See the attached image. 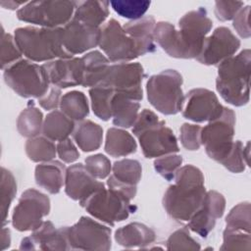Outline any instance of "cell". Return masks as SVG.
I'll return each instance as SVG.
<instances>
[{
    "instance_id": "1",
    "label": "cell",
    "mask_w": 251,
    "mask_h": 251,
    "mask_svg": "<svg viewBox=\"0 0 251 251\" xmlns=\"http://www.w3.org/2000/svg\"><path fill=\"white\" fill-rule=\"evenodd\" d=\"M212 26L213 22L208 17L206 9L199 7L179 19L178 29L169 22L156 23L154 39L171 57L196 59Z\"/></svg>"
},
{
    "instance_id": "2",
    "label": "cell",
    "mask_w": 251,
    "mask_h": 251,
    "mask_svg": "<svg viewBox=\"0 0 251 251\" xmlns=\"http://www.w3.org/2000/svg\"><path fill=\"white\" fill-rule=\"evenodd\" d=\"M235 113L224 107L222 114L201 129V144L207 155L234 174L242 173L249 164V142L233 140Z\"/></svg>"
},
{
    "instance_id": "3",
    "label": "cell",
    "mask_w": 251,
    "mask_h": 251,
    "mask_svg": "<svg viewBox=\"0 0 251 251\" xmlns=\"http://www.w3.org/2000/svg\"><path fill=\"white\" fill-rule=\"evenodd\" d=\"M174 179L164 194L163 207L172 219L188 222L206 194L204 176L195 166L185 165L177 170Z\"/></svg>"
},
{
    "instance_id": "4",
    "label": "cell",
    "mask_w": 251,
    "mask_h": 251,
    "mask_svg": "<svg viewBox=\"0 0 251 251\" xmlns=\"http://www.w3.org/2000/svg\"><path fill=\"white\" fill-rule=\"evenodd\" d=\"M250 65V49H244L219 64L216 88L228 104L240 107L249 102Z\"/></svg>"
},
{
    "instance_id": "5",
    "label": "cell",
    "mask_w": 251,
    "mask_h": 251,
    "mask_svg": "<svg viewBox=\"0 0 251 251\" xmlns=\"http://www.w3.org/2000/svg\"><path fill=\"white\" fill-rule=\"evenodd\" d=\"M62 27L23 26L15 29L14 37L23 55L32 62L71 58L63 46Z\"/></svg>"
},
{
    "instance_id": "6",
    "label": "cell",
    "mask_w": 251,
    "mask_h": 251,
    "mask_svg": "<svg viewBox=\"0 0 251 251\" xmlns=\"http://www.w3.org/2000/svg\"><path fill=\"white\" fill-rule=\"evenodd\" d=\"M132 133L138 138L145 158H158L179 151L173 130L151 110L143 109L138 114L132 126Z\"/></svg>"
},
{
    "instance_id": "7",
    "label": "cell",
    "mask_w": 251,
    "mask_h": 251,
    "mask_svg": "<svg viewBox=\"0 0 251 251\" xmlns=\"http://www.w3.org/2000/svg\"><path fill=\"white\" fill-rule=\"evenodd\" d=\"M182 76L176 70H165L151 75L146 83L147 98L150 104L164 115H176L184 105Z\"/></svg>"
},
{
    "instance_id": "8",
    "label": "cell",
    "mask_w": 251,
    "mask_h": 251,
    "mask_svg": "<svg viewBox=\"0 0 251 251\" xmlns=\"http://www.w3.org/2000/svg\"><path fill=\"white\" fill-rule=\"evenodd\" d=\"M6 84L24 98H40L51 83L42 65L28 59H21L4 70Z\"/></svg>"
},
{
    "instance_id": "9",
    "label": "cell",
    "mask_w": 251,
    "mask_h": 251,
    "mask_svg": "<svg viewBox=\"0 0 251 251\" xmlns=\"http://www.w3.org/2000/svg\"><path fill=\"white\" fill-rule=\"evenodd\" d=\"M130 201L122 192L104 186L79 201V205L92 217L114 226L115 223L126 220L130 213L135 212L136 207L131 205Z\"/></svg>"
},
{
    "instance_id": "10",
    "label": "cell",
    "mask_w": 251,
    "mask_h": 251,
    "mask_svg": "<svg viewBox=\"0 0 251 251\" xmlns=\"http://www.w3.org/2000/svg\"><path fill=\"white\" fill-rule=\"evenodd\" d=\"M75 5L76 1H31L18 10L17 18L40 27H62L73 19Z\"/></svg>"
},
{
    "instance_id": "11",
    "label": "cell",
    "mask_w": 251,
    "mask_h": 251,
    "mask_svg": "<svg viewBox=\"0 0 251 251\" xmlns=\"http://www.w3.org/2000/svg\"><path fill=\"white\" fill-rule=\"evenodd\" d=\"M99 46L113 63H128L142 56L136 41L115 19L109 20L101 27Z\"/></svg>"
},
{
    "instance_id": "12",
    "label": "cell",
    "mask_w": 251,
    "mask_h": 251,
    "mask_svg": "<svg viewBox=\"0 0 251 251\" xmlns=\"http://www.w3.org/2000/svg\"><path fill=\"white\" fill-rule=\"evenodd\" d=\"M50 212L49 197L33 188L24 191L14 208L12 225L19 231L34 230L43 223Z\"/></svg>"
},
{
    "instance_id": "13",
    "label": "cell",
    "mask_w": 251,
    "mask_h": 251,
    "mask_svg": "<svg viewBox=\"0 0 251 251\" xmlns=\"http://www.w3.org/2000/svg\"><path fill=\"white\" fill-rule=\"evenodd\" d=\"M67 237L71 249L110 250L111 228L89 218L80 219L72 226H67Z\"/></svg>"
},
{
    "instance_id": "14",
    "label": "cell",
    "mask_w": 251,
    "mask_h": 251,
    "mask_svg": "<svg viewBox=\"0 0 251 251\" xmlns=\"http://www.w3.org/2000/svg\"><path fill=\"white\" fill-rule=\"evenodd\" d=\"M144 76V69L139 63H117L110 65L99 85L111 88L115 94L140 101L143 98L141 83Z\"/></svg>"
},
{
    "instance_id": "15",
    "label": "cell",
    "mask_w": 251,
    "mask_h": 251,
    "mask_svg": "<svg viewBox=\"0 0 251 251\" xmlns=\"http://www.w3.org/2000/svg\"><path fill=\"white\" fill-rule=\"evenodd\" d=\"M240 47V40L226 26L217 27L210 36L206 37L199 56L196 60L207 66L218 65L233 56Z\"/></svg>"
},
{
    "instance_id": "16",
    "label": "cell",
    "mask_w": 251,
    "mask_h": 251,
    "mask_svg": "<svg viewBox=\"0 0 251 251\" xmlns=\"http://www.w3.org/2000/svg\"><path fill=\"white\" fill-rule=\"evenodd\" d=\"M182 116L195 123L211 122L223 112L224 106L217 95L206 88H193L185 96Z\"/></svg>"
},
{
    "instance_id": "17",
    "label": "cell",
    "mask_w": 251,
    "mask_h": 251,
    "mask_svg": "<svg viewBox=\"0 0 251 251\" xmlns=\"http://www.w3.org/2000/svg\"><path fill=\"white\" fill-rule=\"evenodd\" d=\"M226 209V199L216 190L206 192L199 208L188 221L187 227L201 237H207L214 228L218 219L222 218Z\"/></svg>"
},
{
    "instance_id": "18",
    "label": "cell",
    "mask_w": 251,
    "mask_h": 251,
    "mask_svg": "<svg viewBox=\"0 0 251 251\" xmlns=\"http://www.w3.org/2000/svg\"><path fill=\"white\" fill-rule=\"evenodd\" d=\"M101 27L72 19L62 27L63 46L72 56L82 54L99 45Z\"/></svg>"
},
{
    "instance_id": "19",
    "label": "cell",
    "mask_w": 251,
    "mask_h": 251,
    "mask_svg": "<svg viewBox=\"0 0 251 251\" xmlns=\"http://www.w3.org/2000/svg\"><path fill=\"white\" fill-rule=\"evenodd\" d=\"M22 250H70L67 237V226L56 228L50 221H45L32 230L30 236L22 239Z\"/></svg>"
},
{
    "instance_id": "20",
    "label": "cell",
    "mask_w": 251,
    "mask_h": 251,
    "mask_svg": "<svg viewBox=\"0 0 251 251\" xmlns=\"http://www.w3.org/2000/svg\"><path fill=\"white\" fill-rule=\"evenodd\" d=\"M52 85L59 88L82 85L83 62L81 58L56 59L42 65Z\"/></svg>"
},
{
    "instance_id": "21",
    "label": "cell",
    "mask_w": 251,
    "mask_h": 251,
    "mask_svg": "<svg viewBox=\"0 0 251 251\" xmlns=\"http://www.w3.org/2000/svg\"><path fill=\"white\" fill-rule=\"evenodd\" d=\"M104 186L81 163L72 165L66 170L65 192L73 200L81 201Z\"/></svg>"
},
{
    "instance_id": "22",
    "label": "cell",
    "mask_w": 251,
    "mask_h": 251,
    "mask_svg": "<svg viewBox=\"0 0 251 251\" xmlns=\"http://www.w3.org/2000/svg\"><path fill=\"white\" fill-rule=\"evenodd\" d=\"M156 239L155 231L144 224L130 223L115 231L116 242L126 248H145Z\"/></svg>"
},
{
    "instance_id": "23",
    "label": "cell",
    "mask_w": 251,
    "mask_h": 251,
    "mask_svg": "<svg viewBox=\"0 0 251 251\" xmlns=\"http://www.w3.org/2000/svg\"><path fill=\"white\" fill-rule=\"evenodd\" d=\"M155 25L156 21L153 16H144L138 20L129 21L123 25L126 32L136 41L141 55L152 53L156 50L154 43Z\"/></svg>"
},
{
    "instance_id": "24",
    "label": "cell",
    "mask_w": 251,
    "mask_h": 251,
    "mask_svg": "<svg viewBox=\"0 0 251 251\" xmlns=\"http://www.w3.org/2000/svg\"><path fill=\"white\" fill-rule=\"evenodd\" d=\"M66 167L60 161L44 162L35 167L34 177L38 186L51 194L60 192L65 183Z\"/></svg>"
},
{
    "instance_id": "25",
    "label": "cell",
    "mask_w": 251,
    "mask_h": 251,
    "mask_svg": "<svg viewBox=\"0 0 251 251\" xmlns=\"http://www.w3.org/2000/svg\"><path fill=\"white\" fill-rule=\"evenodd\" d=\"M83 62V81L82 86L94 87L99 85L109 70L108 58L100 51L94 50L81 57Z\"/></svg>"
},
{
    "instance_id": "26",
    "label": "cell",
    "mask_w": 251,
    "mask_h": 251,
    "mask_svg": "<svg viewBox=\"0 0 251 251\" xmlns=\"http://www.w3.org/2000/svg\"><path fill=\"white\" fill-rule=\"evenodd\" d=\"M109 1H76L73 19L100 27L109 16Z\"/></svg>"
},
{
    "instance_id": "27",
    "label": "cell",
    "mask_w": 251,
    "mask_h": 251,
    "mask_svg": "<svg viewBox=\"0 0 251 251\" xmlns=\"http://www.w3.org/2000/svg\"><path fill=\"white\" fill-rule=\"evenodd\" d=\"M137 144L133 136L127 131L111 127L107 130L104 150L111 157H125L136 152Z\"/></svg>"
},
{
    "instance_id": "28",
    "label": "cell",
    "mask_w": 251,
    "mask_h": 251,
    "mask_svg": "<svg viewBox=\"0 0 251 251\" xmlns=\"http://www.w3.org/2000/svg\"><path fill=\"white\" fill-rule=\"evenodd\" d=\"M75 127V121L67 117L62 111L53 110L47 114L42 126L44 136L52 141H61L69 138Z\"/></svg>"
},
{
    "instance_id": "29",
    "label": "cell",
    "mask_w": 251,
    "mask_h": 251,
    "mask_svg": "<svg viewBox=\"0 0 251 251\" xmlns=\"http://www.w3.org/2000/svg\"><path fill=\"white\" fill-rule=\"evenodd\" d=\"M73 137L79 149L83 152H92L97 150L102 144L103 128L92 121L83 120L75 126Z\"/></svg>"
},
{
    "instance_id": "30",
    "label": "cell",
    "mask_w": 251,
    "mask_h": 251,
    "mask_svg": "<svg viewBox=\"0 0 251 251\" xmlns=\"http://www.w3.org/2000/svg\"><path fill=\"white\" fill-rule=\"evenodd\" d=\"M139 103L128 97L115 94L112 99V119L115 126L128 128L138 117Z\"/></svg>"
},
{
    "instance_id": "31",
    "label": "cell",
    "mask_w": 251,
    "mask_h": 251,
    "mask_svg": "<svg viewBox=\"0 0 251 251\" xmlns=\"http://www.w3.org/2000/svg\"><path fill=\"white\" fill-rule=\"evenodd\" d=\"M43 122L42 112L35 107L32 101H29L18 117L17 129L22 136L32 138L42 132Z\"/></svg>"
},
{
    "instance_id": "32",
    "label": "cell",
    "mask_w": 251,
    "mask_h": 251,
    "mask_svg": "<svg viewBox=\"0 0 251 251\" xmlns=\"http://www.w3.org/2000/svg\"><path fill=\"white\" fill-rule=\"evenodd\" d=\"M60 109L71 120L83 121L89 114L87 97L83 92L77 90L67 92L61 98Z\"/></svg>"
},
{
    "instance_id": "33",
    "label": "cell",
    "mask_w": 251,
    "mask_h": 251,
    "mask_svg": "<svg viewBox=\"0 0 251 251\" xmlns=\"http://www.w3.org/2000/svg\"><path fill=\"white\" fill-rule=\"evenodd\" d=\"M25 149L29 160L35 163L52 161L57 154V146L46 136H35L27 138Z\"/></svg>"
},
{
    "instance_id": "34",
    "label": "cell",
    "mask_w": 251,
    "mask_h": 251,
    "mask_svg": "<svg viewBox=\"0 0 251 251\" xmlns=\"http://www.w3.org/2000/svg\"><path fill=\"white\" fill-rule=\"evenodd\" d=\"M112 177L120 183L136 186L141 179L142 167L137 160L123 159L112 166Z\"/></svg>"
},
{
    "instance_id": "35",
    "label": "cell",
    "mask_w": 251,
    "mask_h": 251,
    "mask_svg": "<svg viewBox=\"0 0 251 251\" xmlns=\"http://www.w3.org/2000/svg\"><path fill=\"white\" fill-rule=\"evenodd\" d=\"M91 108L94 115L107 122L112 118V99L114 91L104 85H97L89 89Z\"/></svg>"
},
{
    "instance_id": "36",
    "label": "cell",
    "mask_w": 251,
    "mask_h": 251,
    "mask_svg": "<svg viewBox=\"0 0 251 251\" xmlns=\"http://www.w3.org/2000/svg\"><path fill=\"white\" fill-rule=\"evenodd\" d=\"M17 193V182L13 174L5 169H1V184H0V202H1V217L3 226L7 222L10 206Z\"/></svg>"
},
{
    "instance_id": "37",
    "label": "cell",
    "mask_w": 251,
    "mask_h": 251,
    "mask_svg": "<svg viewBox=\"0 0 251 251\" xmlns=\"http://www.w3.org/2000/svg\"><path fill=\"white\" fill-rule=\"evenodd\" d=\"M150 1L142 0H116L110 1V5L113 10L123 18L129 19L131 21L138 20L144 17L150 7Z\"/></svg>"
},
{
    "instance_id": "38",
    "label": "cell",
    "mask_w": 251,
    "mask_h": 251,
    "mask_svg": "<svg viewBox=\"0 0 251 251\" xmlns=\"http://www.w3.org/2000/svg\"><path fill=\"white\" fill-rule=\"evenodd\" d=\"M223 245L221 250H250L251 237L250 231L226 227L223 233Z\"/></svg>"
},
{
    "instance_id": "39",
    "label": "cell",
    "mask_w": 251,
    "mask_h": 251,
    "mask_svg": "<svg viewBox=\"0 0 251 251\" xmlns=\"http://www.w3.org/2000/svg\"><path fill=\"white\" fill-rule=\"evenodd\" d=\"M23 53L18 47L15 37L1 27V48H0V63L1 69L5 70L9 66L21 60Z\"/></svg>"
},
{
    "instance_id": "40",
    "label": "cell",
    "mask_w": 251,
    "mask_h": 251,
    "mask_svg": "<svg viewBox=\"0 0 251 251\" xmlns=\"http://www.w3.org/2000/svg\"><path fill=\"white\" fill-rule=\"evenodd\" d=\"M250 203L241 202L234 206L226 218V226L250 231Z\"/></svg>"
},
{
    "instance_id": "41",
    "label": "cell",
    "mask_w": 251,
    "mask_h": 251,
    "mask_svg": "<svg viewBox=\"0 0 251 251\" xmlns=\"http://www.w3.org/2000/svg\"><path fill=\"white\" fill-rule=\"evenodd\" d=\"M182 157L180 155L168 154L156 158L154 161L155 171L167 180H173L175 178L176 173L181 167Z\"/></svg>"
},
{
    "instance_id": "42",
    "label": "cell",
    "mask_w": 251,
    "mask_h": 251,
    "mask_svg": "<svg viewBox=\"0 0 251 251\" xmlns=\"http://www.w3.org/2000/svg\"><path fill=\"white\" fill-rule=\"evenodd\" d=\"M168 250H200L201 246L198 241L191 237L186 227L174 231L167 240Z\"/></svg>"
},
{
    "instance_id": "43",
    "label": "cell",
    "mask_w": 251,
    "mask_h": 251,
    "mask_svg": "<svg viewBox=\"0 0 251 251\" xmlns=\"http://www.w3.org/2000/svg\"><path fill=\"white\" fill-rule=\"evenodd\" d=\"M85 168L92 176L99 179L106 178L112 171L110 160L103 154L88 156L85 159Z\"/></svg>"
},
{
    "instance_id": "44",
    "label": "cell",
    "mask_w": 251,
    "mask_h": 251,
    "mask_svg": "<svg viewBox=\"0 0 251 251\" xmlns=\"http://www.w3.org/2000/svg\"><path fill=\"white\" fill-rule=\"evenodd\" d=\"M201 129L198 125L183 124L179 129V139L181 145L189 151H195L200 148L201 144Z\"/></svg>"
},
{
    "instance_id": "45",
    "label": "cell",
    "mask_w": 251,
    "mask_h": 251,
    "mask_svg": "<svg viewBox=\"0 0 251 251\" xmlns=\"http://www.w3.org/2000/svg\"><path fill=\"white\" fill-rule=\"evenodd\" d=\"M243 6L244 3L241 1H216L215 16L222 22L233 20Z\"/></svg>"
},
{
    "instance_id": "46",
    "label": "cell",
    "mask_w": 251,
    "mask_h": 251,
    "mask_svg": "<svg viewBox=\"0 0 251 251\" xmlns=\"http://www.w3.org/2000/svg\"><path fill=\"white\" fill-rule=\"evenodd\" d=\"M249 14L250 6L247 5L245 7H242L232 20V25L234 29L242 38H249L251 35L249 25Z\"/></svg>"
},
{
    "instance_id": "47",
    "label": "cell",
    "mask_w": 251,
    "mask_h": 251,
    "mask_svg": "<svg viewBox=\"0 0 251 251\" xmlns=\"http://www.w3.org/2000/svg\"><path fill=\"white\" fill-rule=\"evenodd\" d=\"M56 146L59 158L64 163H73L79 158V152L70 138L59 141Z\"/></svg>"
},
{
    "instance_id": "48",
    "label": "cell",
    "mask_w": 251,
    "mask_h": 251,
    "mask_svg": "<svg viewBox=\"0 0 251 251\" xmlns=\"http://www.w3.org/2000/svg\"><path fill=\"white\" fill-rule=\"evenodd\" d=\"M61 94V88L51 84L48 91L38 98V104L45 110H56L60 106Z\"/></svg>"
},
{
    "instance_id": "49",
    "label": "cell",
    "mask_w": 251,
    "mask_h": 251,
    "mask_svg": "<svg viewBox=\"0 0 251 251\" xmlns=\"http://www.w3.org/2000/svg\"><path fill=\"white\" fill-rule=\"evenodd\" d=\"M11 244V232L8 227L3 226L1 230V250H5Z\"/></svg>"
},
{
    "instance_id": "50",
    "label": "cell",
    "mask_w": 251,
    "mask_h": 251,
    "mask_svg": "<svg viewBox=\"0 0 251 251\" xmlns=\"http://www.w3.org/2000/svg\"><path fill=\"white\" fill-rule=\"evenodd\" d=\"M27 2L22 1V2H18V1H13V0H9V1H1L0 5L5 8V9H9V10H16L18 8H20L21 6L23 7L24 5H25Z\"/></svg>"
}]
</instances>
